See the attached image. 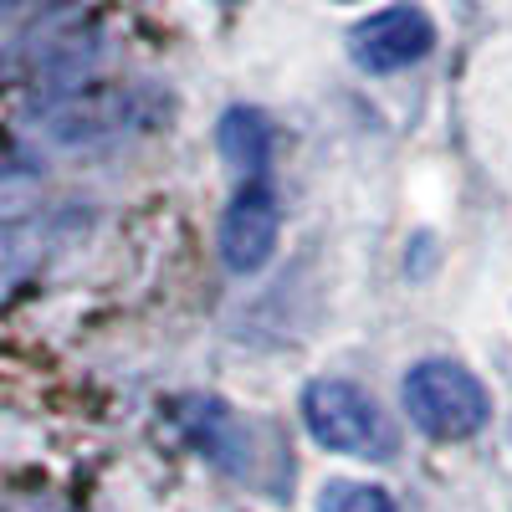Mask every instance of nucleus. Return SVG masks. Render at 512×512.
Instances as JSON below:
<instances>
[{"mask_svg": "<svg viewBox=\"0 0 512 512\" xmlns=\"http://www.w3.org/2000/svg\"><path fill=\"white\" fill-rule=\"evenodd\" d=\"M282 241V210L267 185H246L221 216V262L231 272H262Z\"/></svg>", "mask_w": 512, "mask_h": 512, "instance_id": "obj_4", "label": "nucleus"}, {"mask_svg": "<svg viewBox=\"0 0 512 512\" xmlns=\"http://www.w3.org/2000/svg\"><path fill=\"white\" fill-rule=\"evenodd\" d=\"M226 6H236V0H226Z\"/></svg>", "mask_w": 512, "mask_h": 512, "instance_id": "obj_7", "label": "nucleus"}, {"mask_svg": "<svg viewBox=\"0 0 512 512\" xmlns=\"http://www.w3.org/2000/svg\"><path fill=\"white\" fill-rule=\"evenodd\" d=\"M221 154L236 164V169H246V175H262L267 169V154H272V128H267V118L256 113V108H231L226 118H221Z\"/></svg>", "mask_w": 512, "mask_h": 512, "instance_id": "obj_5", "label": "nucleus"}, {"mask_svg": "<svg viewBox=\"0 0 512 512\" xmlns=\"http://www.w3.org/2000/svg\"><path fill=\"white\" fill-rule=\"evenodd\" d=\"M303 425L323 451L359 456V461H395L400 425L384 415V405L349 379H313L303 390Z\"/></svg>", "mask_w": 512, "mask_h": 512, "instance_id": "obj_1", "label": "nucleus"}, {"mask_svg": "<svg viewBox=\"0 0 512 512\" xmlns=\"http://www.w3.org/2000/svg\"><path fill=\"white\" fill-rule=\"evenodd\" d=\"M318 512H395V497L374 482H328L318 492Z\"/></svg>", "mask_w": 512, "mask_h": 512, "instance_id": "obj_6", "label": "nucleus"}, {"mask_svg": "<svg viewBox=\"0 0 512 512\" xmlns=\"http://www.w3.org/2000/svg\"><path fill=\"white\" fill-rule=\"evenodd\" d=\"M431 47H436V21L420 6H390L349 31V52L364 72L415 67L420 57H431Z\"/></svg>", "mask_w": 512, "mask_h": 512, "instance_id": "obj_3", "label": "nucleus"}, {"mask_svg": "<svg viewBox=\"0 0 512 512\" xmlns=\"http://www.w3.org/2000/svg\"><path fill=\"white\" fill-rule=\"evenodd\" d=\"M405 415L431 441H466L492 420V395L466 364L425 359L405 374Z\"/></svg>", "mask_w": 512, "mask_h": 512, "instance_id": "obj_2", "label": "nucleus"}]
</instances>
